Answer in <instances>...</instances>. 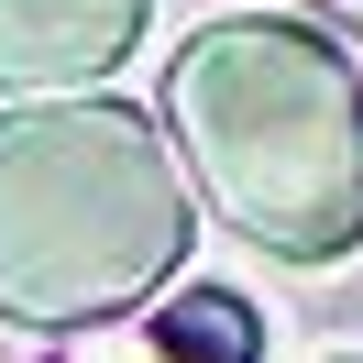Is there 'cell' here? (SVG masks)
<instances>
[{
	"mask_svg": "<svg viewBox=\"0 0 363 363\" xmlns=\"http://www.w3.org/2000/svg\"><path fill=\"white\" fill-rule=\"evenodd\" d=\"M165 121L242 242L275 264H341L363 242V77L297 11H220L165 67Z\"/></svg>",
	"mask_w": 363,
	"mask_h": 363,
	"instance_id": "1",
	"label": "cell"
},
{
	"mask_svg": "<svg viewBox=\"0 0 363 363\" xmlns=\"http://www.w3.org/2000/svg\"><path fill=\"white\" fill-rule=\"evenodd\" d=\"M199 199L133 99H45L0 121V319L111 330L187 264Z\"/></svg>",
	"mask_w": 363,
	"mask_h": 363,
	"instance_id": "2",
	"label": "cell"
},
{
	"mask_svg": "<svg viewBox=\"0 0 363 363\" xmlns=\"http://www.w3.org/2000/svg\"><path fill=\"white\" fill-rule=\"evenodd\" d=\"M155 0H0V89H89L133 55Z\"/></svg>",
	"mask_w": 363,
	"mask_h": 363,
	"instance_id": "3",
	"label": "cell"
},
{
	"mask_svg": "<svg viewBox=\"0 0 363 363\" xmlns=\"http://www.w3.org/2000/svg\"><path fill=\"white\" fill-rule=\"evenodd\" d=\"M155 341L177 363H264V319H253V297H231V286L165 297V308H155Z\"/></svg>",
	"mask_w": 363,
	"mask_h": 363,
	"instance_id": "4",
	"label": "cell"
},
{
	"mask_svg": "<svg viewBox=\"0 0 363 363\" xmlns=\"http://www.w3.org/2000/svg\"><path fill=\"white\" fill-rule=\"evenodd\" d=\"M55 363H177V352L155 341V319H111V330H77Z\"/></svg>",
	"mask_w": 363,
	"mask_h": 363,
	"instance_id": "5",
	"label": "cell"
},
{
	"mask_svg": "<svg viewBox=\"0 0 363 363\" xmlns=\"http://www.w3.org/2000/svg\"><path fill=\"white\" fill-rule=\"evenodd\" d=\"M319 11H341V23H352V33H363V0H319Z\"/></svg>",
	"mask_w": 363,
	"mask_h": 363,
	"instance_id": "6",
	"label": "cell"
}]
</instances>
